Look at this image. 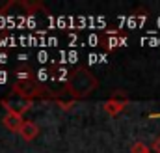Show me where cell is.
<instances>
[{
    "mask_svg": "<svg viewBox=\"0 0 160 153\" xmlns=\"http://www.w3.org/2000/svg\"><path fill=\"white\" fill-rule=\"evenodd\" d=\"M97 84H99L97 78L86 67H75L65 80V90L73 99H80V97L89 95L97 88Z\"/></svg>",
    "mask_w": 160,
    "mask_h": 153,
    "instance_id": "1",
    "label": "cell"
},
{
    "mask_svg": "<svg viewBox=\"0 0 160 153\" xmlns=\"http://www.w3.org/2000/svg\"><path fill=\"white\" fill-rule=\"evenodd\" d=\"M153 150H155V153H160V136L153 142Z\"/></svg>",
    "mask_w": 160,
    "mask_h": 153,
    "instance_id": "7",
    "label": "cell"
},
{
    "mask_svg": "<svg viewBox=\"0 0 160 153\" xmlns=\"http://www.w3.org/2000/svg\"><path fill=\"white\" fill-rule=\"evenodd\" d=\"M128 105V99L121 93H116L114 97H110L106 103H104V112L110 116H118L121 110H125V107Z\"/></svg>",
    "mask_w": 160,
    "mask_h": 153,
    "instance_id": "3",
    "label": "cell"
},
{
    "mask_svg": "<svg viewBox=\"0 0 160 153\" xmlns=\"http://www.w3.org/2000/svg\"><path fill=\"white\" fill-rule=\"evenodd\" d=\"M19 135H21L24 140H34V138L39 135V127H38L34 121L24 119V123H22V127H21V131H19Z\"/></svg>",
    "mask_w": 160,
    "mask_h": 153,
    "instance_id": "5",
    "label": "cell"
},
{
    "mask_svg": "<svg viewBox=\"0 0 160 153\" xmlns=\"http://www.w3.org/2000/svg\"><path fill=\"white\" fill-rule=\"evenodd\" d=\"M130 153H151V150H149V148H147L143 142H136V144L132 146Z\"/></svg>",
    "mask_w": 160,
    "mask_h": 153,
    "instance_id": "6",
    "label": "cell"
},
{
    "mask_svg": "<svg viewBox=\"0 0 160 153\" xmlns=\"http://www.w3.org/2000/svg\"><path fill=\"white\" fill-rule=\"evenodd\" d=\"M2 123H4L6 129H9V131H13V133H19L21 127H22V123H24V119H22V116H19V114L6 112L4 118H2Z\"/></svg>",
    "mask_w": 160,
    "mask_h": 153,
    "instance_id": "4",
    "label": "cell"
},
{
    "mask_svg": "<svg viewBox=\"0 0 160 153\" xmlns=\"http://www.w3.org/2000/svg\"><path fill=\"white\" fill-rule=\"evenodd\" d=\"M32 105H34L32 99L22 97V95H19V93H15V92H11L8 97L2 99V107L6 108V112H13V114H19V116H22L24 112H28V110L32 108Z\"/></svg>",
    "mask_w": 160,
    "mask_h": 153,
    "instance_id": "2",
    "label": "cell"
}]
</instances>
